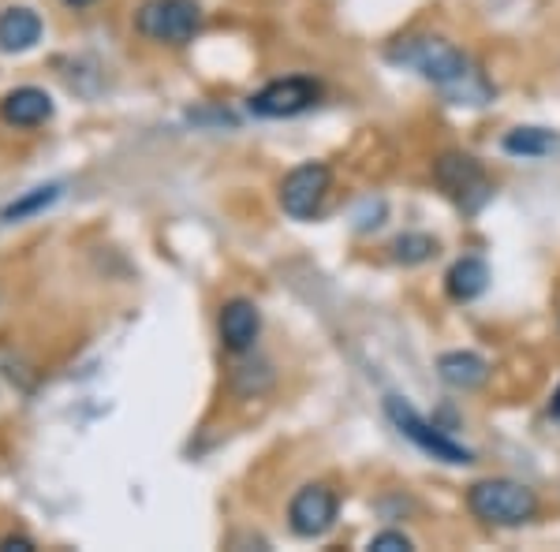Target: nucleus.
<instances>
[{"mask_svg":"<svg viewBox=\"0 0 560 552\" xmlns=\"http://www.w3.org/2000/svg\"><path fill=\"white\" fill-rule=\"evenodd\" d=\"M388 60L422 75L433 86H464L475 75L471 60L453 42L433 38V34H411V38L393 42L388 45Z\"/></svg>","mask_w":560,"mask_h":552,"instance_id":"1","label":"nucleus"},{"mask_svg":"<svg viewBox=\"0 0 560 552\" xmlns=\"http://www.w3.org/2000/svg\"><path fill=\"white\" fill-rule=\"evenodd\" d=\"M217 329H221V343L232 355H243V351L255 348L258 332H261V314L255 303L247 298H232V303L221 306V318H217Z\"/></svg>","mask_w":560,"mask_h":552,"instance_id":"9","label":"nucleus"},{"mask_svg":"<svg viewBox=\"0 0 560 552\" xmlns=\"http://www.w3.org/2000/svg\"><path fill=\"white\" fill-rule=\"evenodd\" d=\"M557 146V134L546 128H516L504 139V150L516 153V157H546Z\"/></svg>","mask_w":560,"mask_h":552,"instance_id":"14","label":"nucleus"},{"mask_svg":"<svg viewBox=\"0 0 560 552\" xmlns=\"http://www.w3.org/2000/svg\"><path fill=\"white\" fill-rule=\"evenodd\" d=\"M340 512V496L329 485H306L295 493L292 508H288V527L300 538H322L332 530Z\"/></svg>","mask_w":560,"mask_h":552,"instance_id":"8","label":"nucleus"},{"mask_svg":"<svg viewBox=\"0 0 560 552\" xmlns=\"http://www.w3.org/2000/svg\"><path fill=\"white\" fill-rule=\"evenodd\" d=\"M57 195H60V187H57V184L38 187V191H34V195H26L23 202L8 205V210H4V221H20V216H26V213H38V210H45V205H49Z\"/></svg>","mask_w":560,"mask_h":552,"instance_id":"16","label":"nucleus"},{"mask_svg":"<svg viewBox=\"0 0 560 552\" xmlns=\"http://www.w3.org/2000/svg\"><path fill=\"white\" fill-rule=\"evenodd\" d=\"M68 8H75V12H83V8H90V4H97V0H65Z\"/></svg>","mask_w":560,"mask_h":552,"instance_id":"19","label":"nucleus"},{"mask_svg":"<svg viewBox=\"0 0 560 552\" xmlns=\"http://www.w3.org/2000/svg\"><path fill=\"white\" fill-rule=\"evenodd\" d=\"M52 116V97L38 86H20L0 102V120L12 128H38Z\"/></svg>","mask_w":560,"mask_h":552,"instance_id":"10","label":"nucleus"},{"mask_svg":"<svg viewBox=\"0 0 560 552\" xmlns=\"http://www.w3.org/2000/svg\"><path fill=\"white\" fill-rule=\"evenodd\" d=\"M385 414H388V422H393L396 430L411 441V445H419L427 456L441 459V463L464 467V463H471V459H475L471 448H464V445H456L453 437H445L438 425H430L411 403H404L400 396H385Z\"/></svg>","mask_w":560,"mask_h":552,"instance_id":"5","label":"nucleus"},{"mask_svg":"<svg viewBox=\"0 0 560 552\" xmlns=\"http://www.w3.org/2000/svg\"><path fill=\"white\" fill-rule=\"evenodd\" d=\"M329 187H332V172L322 161H306V165L288 172L284 184H280V210L292 216V221H311V216L322 213Z\"/></svg>","mask_w":560,"mask_h":552,"instance_id":"6","label":"nucleus"},{"mask_svg":"<svg viewBox=\"0 0 560 552\" xmlns=\"http://www.w3.org/2000/svg\"><path fill=\"white\" fill-rule=\"evenodd\" d=\"M42 42V15L31 8H8L0 12V49L26 52Z\"/></svg>","mask_w":560,"mask_h":552,"instance_id":"12","label":"nucleus"},{"mask_svg":"<svg viewBox=\"0 0 560 552\" xmlns=\"http://www.w3.org/2000/svg\"><path fill=\"white\" fill-rule=\"evenodd\" d=\"M467 508L486 527H523L538 515V496L535 489L512 482V478H486V482L471 485Z\"/></svg>","mask_w":560,"mask_h":552,"instance_id":"2","label":"nucleus"},{"mask_svg":"<svg viewBox=\"0 0 560 552\" xmlns=\"http://www.w3.org/2000/svg\"><path fill=\"white\" fill-rule=\"evenodd\" d=\"M0 549H4V552H12V549L31 552V549H34V541H31V538H20V533H8V538H0Z\"/></svg>","mask_w":560,"mask_h":552,"instance_id":"18","label":"nucleus"},{"mask_svg":"<svg viewBox=\"0 0 560 552\" xmlns=\"http://www.w3.org/2000/svg\"><path fill=\"white\" fill-rule=\"evenodd\" d=\"M445 287L456 303H471L490 287V266L482 258H459L445 277Z\"/></svg>","mask_w":560,"mask_h":552,"instance_id":"13","label":"nucleus"},{"mask_svg":"<svg viewBox=\"0 0 560 552\" xmlns=\"http://www.w3.org/2000/svg\"><path fill=\"white\" fill-rule=\"evenodd\" d=\"M433 179H438V187L445 191L448 202H456L464 213H478L493 195L486 168L475 157H467V153H441L433 161Z\"/></svg>","mask_w":560,"mask_h":552,"instance_id":"4","label":"nucleus"},{"mask_svg":"<svg viewBox=\"0 0 560 552\" xmlns=\"http://www.w3.org/2000/svg\"><path fill=\"white\" fill-rule=\"evenodd\" d=\"M549 411H553V419H560V388L553 392V403H549Z\"/></svg>","mask_w":560,"mask_h":552,"instance_id":"20","label":"nucleus"},{"mask_svg":"<svg viewBox=\"0 0 560 552\" xmlns=\"http://www.w3.org/2000/svg\"><path fill=\"white\" fill-rule=\"evenodd\" d=\"M433 255H438V243L422 232H408L393 243V258L404 261V266H422V261H430Z\"/></svg>","mask_w":560,"mask_h":552,"instance_id":"15","label":"nucleus"},{"mask_svg":"<svg viewBox=\"0 0 560 552\" xmlns=\"http://www.w3.org/2000/svg\"><path fill=\"white\" fill-rule=\"evenodd\" d=\"M318 102H322V83L292 75V79H277V83L261 86L247 105L261 120H292V116L306 113V108H314Z\"/></svg>","mask_w":560,"mask_h":552,"instance_id":"7","label":"nucleus"},{"mask_svg":"<svg viewBox=\"0 0 560 552\" xmlns=\"http://www.w3.org/2000/svg\"><path fill=\"white\" fill-rule=\"evenodd\" d=\"M438 374H441V381L448 388H456V392H475V388L486 385L490 366H486V359L475 355V351H448V355H441L438 362Z\"/></svg>","mask_w":560,"mask_h":552,"instance_id":"11","label":"nucleus"},{"mask_svg":"<svg viewBox=\"0 0 560 552\" xmlns=\"http://www.w3.org/2000/svg\"><path fill=\"white\" fill-rule=\"evenodd\" d=\"M370 549H374V552H400V549H411V538H408V533L385 530V533H377V538L370 541Z\"/></svg>","mask_w":560,"mask_h":552,"instance_id":"17","label":"nucleus"},{"mask_svg":"<svg viewBox=\"0 0 560 552\" xmlns=\"http://www.w3.org/2000/svg\"><path fill=\"white\" fill-rule=\"evenodd\" d=\"M135 31L158 45H187L202 31V8L195 0H147L135 12Z\"/></svg>","mask_w":560,"mask_h":552,"instance_id":"3","label":"nucleus"}]
</instances>
